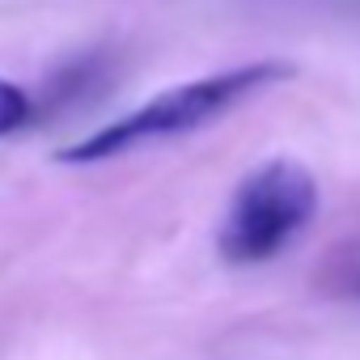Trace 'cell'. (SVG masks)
<instances>
[{
  "instance_id": "cell-1",
  "label": "cell",
  "mask_w": 360,
  "mask_h": 360,
  "mask_svg": "<svg viewBox=\"0 0 360 360\" xmlns=\"http://www.w3.org/2000/svg\"><path fill=\"white\" fill-rule=\"evenodd\" d=\"M292 77V64H280V60H259V64H242V68H229V72H212V77H200V81H183L157 98H148L144 106H136L131 115L98 127L94 136L77 140L72 148L60 153V161L68 165H89V161H106V157H119L136 144H148V140H165V136H183V131H195L204 123H212L217 115H225L233 102L250 98L255 89H267L276 81Z\"/></svg>"
},
{
  "instance_id": "cell-2",
  "label": "cell",
  "mask_w": 360,
  "mask_h": 360,
  "mask_svg": "<svg viewBox=\"0 0 360 360\" xmlns=\"http://www.w3.org/2000/svg\"><path fill=\"white\" fill-rule=\"evenodd\" d=\"M318 212V178L280 157L250 169L221 221V255L229 263H263L280 255Z\"/></svg>"
},
{
  "instance_id": "cell-3",
  "label": "cell",
  "mask_w": 360,
  "mask_h": 360,
  "mask_svg": "<svg viewBox=\"0 0 360 360\" xmlns=\"http://www.w3.org/2000/svg\"><path fill=\"white\" fill-rule=\"evenodd\" d=\"M34 119V102L22 85L0 77V136H13L18 127H26Z\"/></svg>"
}]
</instances>
